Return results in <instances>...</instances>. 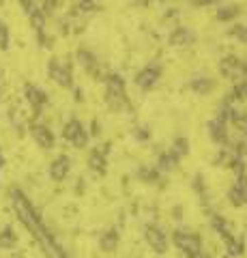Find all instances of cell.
I'll use <instances>...</instances> for the list:
<instances>
[{
    "label": "cell",
    "instance_id": "10",
    "mask_svg": "<svg viewBox=\"0 0 247 258\" xmlns=\"http://www.w3.org/2000/svg\"><path fill=\"white\" fill-rule=\"evenodd\" d=\"M159 76H161L159 67H146V69H142L140 74L135 76V84H138L142 91H148V88H153L157 84Z\"/></svg>",
    "mask_w": 247,
    "mask_h": 258
},
{
    "label": "cell",
    "instance_id": "33",
    "mask_svg": "<svg viewBox=\"0 0 247 258\" xmlns=\"http://www.w3.org/2000/svg\"><path fill=\"white\" fill-rule=\"evenodd\" d=\"M194 5H211V3H215V0H191Z\"/></svg>",
    "mask_w": 247,
    "mask_h": 258
},
{
    "label": "cell",
    "instance_id": "32",
    "mask_svg": "<svg viewBox=\"0 0 247 258\" xmlns=\"http://www.w3.org/2000/svg\"><path fill=\"white\" fill-rule=\"evenodd\" d=\"M20 5H22V9L26 13H30L35 9V0H20Z\"/></svg>",
    "mask_w": 247,
    "mask_h": 258
},
{
    "label": "cell",
    "instance_id": "7",
    "mask_svg": "<svg viewBox=\"0 0 247 258\" xmlns=\"http://www.w3.org/2000/svg\"><path fill=\"white\" fill-rule=\"evenodd\" d=\"M221 74L226 78H241V76H247V64L243 60H238L236 56H228V58L221 60L219 64Z\"/></svg>",
    "mask_w": 247,
    "mask_h": 258
},
{
    "label": "cell",
    "instance_id": "19",
    "mask_svg": "<svg viewBox=\"0 0 247 258\" xmlns=\"http://www.w3.org/2000/svg\"><path fill=\"white\" fill-rule=\"evenodd\" d=\"M191 91L198 93V95H206V93H211V88H213V82L209 78H194L191 80Z\"/></svg>",
    "mask_w": 247,
    "mask_h": 258
},
{
    "label": "cell",
    "instance_id": "1",
    "mask_svg": "<svg viewBox=\"0 0 247 258\" xmlns=\"http://www.w3.org/2000/svg\"><path fill=\"white\" fill-rule=\"evenodd\" d=\"M9 196H11V205H13V211H15V215H18V220L30 230V235H33L37 243L41 245L43 254L47 258H69L65 249L58 245V241L54 239L50 228L43 224L41 215L37 213L33 203L26 198V194H24L20 187H11Z\"/></svg>",
    "mask_w": 247,
    "mask_h": 258
},
{
    "label": "cell",
    "instance_id": "36",
    "mask_svg": "<svg viewBox=\"0 0 247 258\" xmlns=\"http://www.w3.org/2000/svg\"><path fill=\"white\" fill-rule=\"evenodd\" d=\"M3 3H5V0H0V5H3Z\"/></svg>",
    "mask_w": 247,
    "mask_h": 258
},
{
    "label": "cell",
    "instance_id": "28",
    "mask_svg": "<svg viewBox=\"0 0 247 258\" xmlns=\"http://www.w3.org/2000/svg\"><path fill=\"white\" fill-rule=\"evenodd\" d=\"M7 47H9V28L5 22H0V50H7Z\"/></svg>",
    "mask_w": 247,
    "mask_h": 258
},
{
    "label": "cell",
    "instance_id": "27",
    "mask_svg": "<svg viewBox=\"0 0 247 258\" xmlns=\"http://www.w3.org/2000/svg\"><path fill=\"white\" fill-rule=\"evenodd\" d=\"M177 155L181 157V155H187L189 153V142H187V138H177L174 140V149H172Z\"/></svg>",
    "mask_w": 247,
    "mask_h": 258
},
{
    "label": "cell",
    "instance_id": "8",
    "mask_svg": "<svg viewBox=\"0 0 247 258\" xmlns=\"http://www.w3.org/2000/svg\"><path fill=\"white\" fill-rule=\"evenodd\" d=\"M30 134H33L35 142L41 149H52L54 147V134H52L50 127H45L41 123H35V125H30Z\"/></svg>",
    "mask_w": 247,
    "mask_h": 258
},
{
    "label": "cell",
    "instance_id": "9",
    "mask_svg": "<svg viewBox=\"0 0 247 258\" xmlns=\"http://www.w3.org/2000/svg\"><path fill=\"white\" fill-rule=\"evenodd\" d=\"M24 93H26V99H28L30 106H33L35 114H39L41 108L47 103V95L41 91V88H37L35 84H26V86H24Z\"/></svg>",
    "mask_w": 247,
    "mask_h": 258
},
{
    "label": "cell",
    "instance_id": "30",
    "mask_svg": "<svg viewBox=\"0 0 247 258\" xmlns=\"http://www.w3.org/2000/svg\"><path fill=\"white\" fill-rule=\"evenodd\" d=\"M56 5H58V0H45V3H43V15H50L54 9H56Z\"/></svg>",
    "mask_w": 247,
    "mask_h": 258
},
{
    "label": "cell",
    "instance_id": "6",
    "mask_svg": "<svg viewBox=\"0 0 247 258\" xmlns=\"http://www.w3.org/2000/svg\"><path fill=\"white\" fill-rule=\"evenodd\" d=\"M47 71H50V78H52L56 84H60L62 88H71V86H73L71 69L67 67V64H62L60 60L52 58V60H50V64H47Z\"/></svg>",
    "mask_w": 247,
    "mask_h": 258
},
{
    "label": "cell",
    "instance_id": "11",
    "mask_svg": "<svg viewBox=\"0 0 247 258\" xmlns=\"http://www.w3.org/2000/svg\"><path fill=\"white\" fill-rule=\"evenodd\" d=\"M71 170V159L67 155H58L50 166V176L52 181H65V176Z\"/></svg>",
    "mask_w": 247,
    "mask_h": 258
},
{
    "label": "cell",
    "instance_id": "17",
    "mask_svg": "<svg viewBox=\"0 0 247 258\" xmlns=\"http://www.w3.org/2000/svg\"><path fill=\"white\" fill-rule=\"evenodd\" d=\"M89 166L93 172H106V151H93L89 155Z\"/></svg>",
    "mask_w": 247,
    "mask_h": 258
},
{
    "label": "cell",
    "instance_id": "16",
    "mask_svg": "<svg viewBox=\"0 0 247 258\" xmlns=\"http://www.w3.org/2000/svg\"><path fill=\"white\" fill-rule=\"evenodd\" d=\"M99 245H101L103 252H112V249L118 245V230H116V228L106 230V232H103V235L99 237Z\"/></svg>",
    "mask_w": 247,
    "mask_h": 258
},
{
    "label": "cell",
    "instance_id": "23",
    "mask_svg": "<svg viewBox=\"0 0 247 258\" xmlns=\"http://www.w3.org/2000/svg\"><path fill=\"white\" fill-rule=\"evenodd\" d=\"M224 243H226V249H228V256H241L243 254V243L238 239L230 237V239L224 241Z\"/></svg>",
    "mask_w": 247,
    "mask_h": 258
},
{
    "label": "cell",
    "instance_id": "14",
    "mask_svg": "<svg viewBox=\"0 0 247 258\" xmlns=\"http://www.w3.org/2000/svg\"><path fill=\"white\" fill-rule=\"evenodd\" d=\"M179 155L174 151H168V153H161V155H159V161H157V170L159 172H170V170H174V168L179 166Z\"/></svg>",
    "mask_w": 247,
    "mask_h": 258
},
{
    "label": "cell",
    "instance_id": "35",
    "mask_svg": "<svg viewBox=\"0 0 247 258\" xmlns=\"http://www.w3.org/2000/svg\"><path fill=\"white\" fill-rule=\"evenodd\" d=\"M204 258H211V256H206V254H204Z\"/></svg>",
    "mask_w": 247,
    "mask_h": 258
},
{
    "label": "cell",
    "instance_id": "24",
    "mask_svg": "<svg viewBox=\"0 0 247 258\" xmlns=\"http://www.w3.org/2000/svg\"><path fill=\"white\" fill-rule=\"evenodd\" d=\"M28 15H30V22H33L35 30H37V32H41L43 26H45V15H43V11H41V9H33Z\"/></svg>",
    "mask_w": 247,
    "mask_h": 258
},
{
    "label": "cell",
    "instance_id": "31",
    "mask_svg": "<svg viewBox=\"0 0 247 258\" xmlns=\"http://www.w3.org/2000/svg\"><path fill=\"white\" fill-rule=\"evenodd\" d=\"M234 123H236V127L241 129L243 134H247V116H236V120H234Z\"/></svg>",
    "mask_w": 247,
    "mask_h": 258
},
{
    "label": "cell",
    "instance_id": "13",
    "mask_svg": "<svg viewBox=\"0 0 247 258\" xmlns=\"http://www.w3.org/2000/svg\"><path fill=\"white\" fill-rule=\"evenodd\" d=\"M209 134L211 138L217 144H226L228 142V132H226V123L221 118H213L209 123Z\"/></svg>",
    "mask_w": 247,
    "mask_h": 258
},
{
    "label": "cell",
    "instance_id": "18",
    "mask_svg": "<svg viewBox=\"0 0 247 258\" xmlns=\"http://www.w3.org/2000/svg\"><path fill=\"white\" fill-rule=\"evenodd\" d=\"M191 41H194V32L191 30H187V28H177L170 35V43L172 45H189Z\"/></svg>",
    "mask_w": 247,
    "mask_h": 258
},
{
    "label": "cell",
    "instance_id": "15",
    "mask_svg": "<svg viewBox=\"0 0 247 258\" xmlns=\"http://www.w3.org/2000/svg\"><path fill=\"white\" fill-rule=\"evenodd\" d=\"M211 226L215 228V232H219V237L224 239V241L230 239V237H234V232L230 230V224H228L221 215H217V213H213V215H211Z\"/></svg>",
    "mask_w": 247,
    "mask_h": 258
},
{
    "label": "cell",
    "instance_id": "2",
    "mask_svg": "<svg viewBox=\"0 0 247 258\" xmlns=\"http://www.w3.org/2000/svg\"><path fill=\"white\" fill-rule=\"evenodd\" d=\"M174 245H177L183 254L187 258H204V245H202V239L196 235V232H189V230H177L174 232Z\"/></svg>",
    "mask_w": 247,
    "mask_h": 258
},
{
    "label": "cell",
    "instance_id": "25",
    "mask_svg": "<svg viewBox=\"0 0 247 258\" xmlns=\"http://www.w3.org/2000/svg\"><path fill=\"white\" fill-rule=\"evenodd\" d=\"M236 13H238V7H224V9H217V20L228 22V20L236 18Z\"/></svg>",
    "mask_w": 247,
    "mask_h": 258
},
{
    "label": "cell",
    "instance_id": "3",
    "mask_svg": "<svg viewBox=\"0 0 247 258\" xmlns=\"http://www.w3.org/2000/svg\"><path fill=\"white\" fill-rule=\"evenodd\" d=\"M106 97H108V103L114 110H121L123 106H129L127 95H125V80L118 74H110L106 78Z\"/></svg>",
    "mask_w": 247,
    "mask_h": 258
},
{
    "label": "cell",
    "instance_id": "12",
    "mask_svg": "<svg viewBox=\"0 0 247 258\" xmlns=\"http://www.w3.org/2000/svg\"><path fill=\"white\" fill-rule=\"evenodd\" d=\"M77 60L82 62V67L89 71V74L97 80V78H101V69H99V62H97V58L89 52V50H77Z\"/></svg>",
    "mask_w": 247,
    "mask_h": 258
},
{
    "label": "cell",
    "instance_id": "21",
    "mask_svg": "<svg viewBox=\"0 0 247 258\" xmlns=\"http://www.w3.org/2000/svg\"><path fill=\"white\" fill-rule=\"evenodd\" d=\"M15 241H18V237H15V232L11 226H5L3 230H0V247H5V249H9L15 245Z\"/></svg>",
    "mask_w": 247,
    "mask_h": 258
},
{
    "label": "cell",
    "instance_id": "20",
    "mask_svg": "<svg viewBox=\"0 0 247 258\" xmlns=\"http://www.w3.org/2000/svg\"><path fill=\"white\" fill-rule=\"evenodd\" d=\"M245 191H247V187H243V185H236V183H234V187L228 191L230 203H232L234 207H241V205H245Z\"/></svg>",
    "mask_w": 247,
    "mask_h": 258
},
{
    "label": "cell",
    "instance_id": "26",
    "mask_svg": "<svg viewBox=\"0 0 247 258\" xmlns=\"http://www.w3.org/2000/svg\"><path fill=\"white\" fill-rule=\"evenodd\" d=\"M75 9H77L79 13H93V11H97V9H99V5L95 3V0H79Z\"/></svg>",
    "mask_w": 247,
    "mask_h": 258
},
{
    "label": "cell",
    "instance_id": "4",
    "mask_svg": "<svg viewBox=\"0 0 247 258\" xmlns=\"http://www.w3.org/2000/svg\"><path fill=\"white\" fill-rule=\"evenodd\" d=\"M144 239L150 245L155 254H166L168 252V235L163 232V228H159L157 224H148L144 228Z\"/></svg>",
    "mask_w": 247,
    "mask_h": 258
},
{
    "label": "cell",
    "instance_id": "22",
    "mask_svg": "<svg viewBox=\"0 0 247 258\" xmlns=\"http://www.w3.org/2000/svg\"><path fill=\"white\" fill-rule=\"evenodd\" d=\"M138 176H140V181H144V183H157L159 181V170L157 168H140Z\"/></svg>",
    "mask_w": 247,
    "mask_h": 258
},
{
    "label": "cell",
    "instance_id": "5",
    "mask_svg": "<svg viewBox=\"0 0 247 258\" xmlns=\"http://www.w3.org/2000/svg\"><path fill=\"white\" fill-rule=\"evenodd\" d=\"M62 136L73 144V147H77V149H84L86 144H89V134H86V129H84V125L79 123L77 118H71L69 123L65 125V129H62Z\"/></svg>",
    "mask_w": 247,
    "mask_h": 258
},
{
    "label": "cell",
    "instance_id": "34",
    "mask_svg": "<svg viewBox=\"0 0 247 258\" xmlns=\"http://www.w3.org/2000/svg\"><path fill=\"white\" fill-rule=\"evenodd\" d=\"M3 166H5V157H3V151H0V170H3Z\"/></svg>",
    "mask_w": 247,
    "mask_h": 258
},
{
    "label": "cell",
    "instance_id": "29",
    "mask_svg": "<svg viewBox=\"0 0 247 258\" xmlns=\"http://www.w3.org/2000/svg\"><path fill=\"white\" fill-rule=\"evenodd\" d=\"M230 35H234L236 39H241L243 43H247V26H234V28H230Z\"/></svg>",
    "mask_w": 247,
    "mask_h": 258
}]
</instances>
